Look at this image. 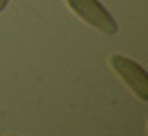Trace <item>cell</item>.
<instances>
[{
  "instance_id": "obj_1",
  "label": "cell",
  "mask_w": 148,
  "mask_h": 136,
  "mask_svg": "<svg viewBox=\"0 0 148 136\" xmlns=\"http://www.w3.org/2000/svg\"><path fill=\"white\" fill-rule=\"evenodd\" d=\"M110 67L128 85V89H132V93L138 100H142V102L148 100V73L144 71V67L140 63H136L124 55H112Z\"/></svg>"
},
{
  "instance_id": "obj_2",
  "label": "cell",
  "mask_w": 148,
  "mask_h": 136,
  "mask_svg": "<svg viewBox=\"0 0 148 136\" xmlns=\"http://www.w3.org/2000/svg\"><path fill=\"white\" fill-rule=\"evenodd\" d=\"M67 4L83 23L97 29L99 33H106V35H116L118 33L116 19L110 14V10L99 0H67Z\"/></svg>"
},
{
  "instance_id": "obj_3",
  "label": "cell",
  "mask_w": 148,
  "mask_h": 136,
  "mask_svg": "<svg viewBox=\"0 0 148 136\" xmlns=\"http://www.w3.org/2000/svg\"><path fill=\"white\" fill-rule=\"evenodd\" d=\"M8 2H10V0H0V12H2V10L8 6Z\"/></svg>"
},
{
  "instance_id": "obj_4",
  "label": "cell",
  "mask_w": 148,
  "mask_h": 136,
  "mask_svg": "<svg viewBox=\"0 0 148 136\" xmlns=\"http://www.w3.org/2000/svg\"><path fill=\"white\" fill-rule=\"evenodd\" d=\"M8 136H16V134H8Z\"/></svg>"
}]
</instances>
